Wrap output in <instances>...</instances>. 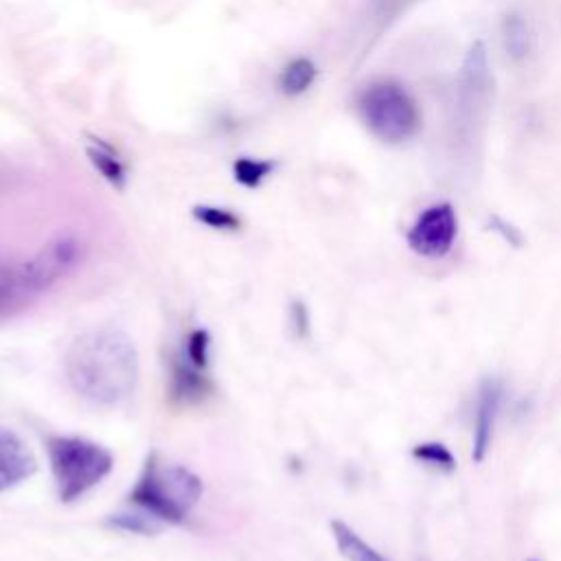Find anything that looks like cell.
Wrapping results in <instances>:
<instances>
[{
    "label": "cell",
    "instance_id": "obj_1",
    "mask_svg": "<svg viewBox=\"0 0 561 561\" xmlns=\"http://www.w3.org/2000/svg\"><path fill=\"white\" fill-rule=\"evenodd\" d=\"M66 377L72 390L90 403L127 401L138 383V353L131 337L114 327L83 331L66 353Z\"/></svg>",
    "mask_w": 561,
    "mask_h": 561
},
{
    "label": "cell",
    "instance_id": "obj_2",
    "mask_svg": "<svg viewBox=\"0 0 561 561\" xmlns=\"http://www.w3.org/2000/svg\"><path fill=\"white\" fill-rule=\"evenodd\" d=\"M202 493L204 484L199 476L184 465L162 462L153 451L147 458L129 500L160 522L180 524L195 508Z\"/></svg>",
    "mask_w": 561,
    "mask_h": 561
},
{
    "label": "cell",
    "instance_id": "obj_3",
    "mask_svg": "<svg viewBox=\"0 0 561 561\" xmlns=\"http://www.w3.org/2000/svg\"><path fill=\"white\" fill-rule=\"evenodd\" d=\"M46 454L61 502L83 497L114 467V456L107 447L81 436H48Z\"/></svg>",
    "mask_w": 561,
    "mask_h": 561
},
{
    "label": "cell",
    "instance_id": "obj_4",
    "mask_svg": "<svg viewBox=\"0 0 561 561\" xmlns=\"http://www.w3.org/2000/svg\"><path fill=\"white\" fill-rule=\"evenodd\" d=\"M364 125L383 142H403L421 127V112L414 96L392 79L368 83L357 96Z\"/></svg>",
    "mask_w": 561,
    "mask_h": 561
},
{
    "label": "cell",
    "instance_id": "obj_5",
    "mask_svg": "<svg viewBox=\"0 0 561 561\" xmlns=\"http://www.w3.org/2000/svg\"><path fill=\"white\" fill-rule=\"evenodd\" d=\"M81 261V241L72 234H59L42 245L31 259L22 261L31 291L39 298L44 291L66 278Z\"/></svg>",
    "mask_w": 561,
    "mask_h": 561
},
{
    "label": "cell",
    "instance_id": "obj_6",
    "mask_svg": "<svg viewBox=\"0 0 561 561\" xmlns=\"http://www.w3.org/2000/svg\"><path fill=\"white\" fill-rule=\"evenodd\" d=\"M458 234V217L451 204L440 202L427 206L410 226L405 241L410 250L423 259H443Z\"/></svg>",
    "mask_w": 561,
    "mask_h": 561
},
{
    "label": "cell",
    "instance_id": "obj_7",
    "mask_svg": "<svg viewBox=\"0 0 561 561\" xmlns=\"http://www.w3.org/2000/svg\"><path fill=\"white\" fill-rule=\"evenodd\" d=\"M37 469L28 445L11 430L0 427V493L26 482Z\"/></svg>",
    "mask_w": 561,
    "mask_h": 561
},
{
    "label": "cell",
    "instance_id": "obj_8",
    "mask_svg": "<svg viewBox=\"0 0 561 561\" xmlns=\"http://www.w3.org/2000/svg\"><path fill=\"white\" fill-rule=\"evenodd\" d=\"M502 403V383L497 379H484L478 390V403H476V423H473V447L471 458L476 462H482L491 440H493V427L497 419V410Z\"/></svg>",
    "mask_w": 561,
    "mask_h": 561
},
{
    "label": "cell",
    "instance_id": "obj_9",
    "mask_svg": "<svg viewBox=\"0 0 561 561\" xmlns=\"http://www.w3.org/2000/svg\"><path fill=\"white\" fill-rule=\"evenodd\" d=\"M210 392H213V383L204 373V368L193 366L188 359L182 357V353L171 359L169 394L175 403L195 405V403H202Z\"/></svg>",
    "mask_w": 561,
    "mask_h": 561
},
{
    "label": "cell",
    "instance_id": "obj_10",
    "mask_svg": "<svg viewBox=\"0 0 561 561\" xmlns=\"http://www.w3.org/2000/svg\"><path fill=\"white\" fill-rule=\"evenodd\" d=\"M37 296L31 291L22 261L0 259V320L24 311Z\"/></svg>",
    "mask_w": 561,
    "mask_h": 561
},
{
    "label": "cell",
    "instance_id": "obj_11",
    "mask_svg": "<svg viewBox=\"0 0 561 561\" xmlns=\"http://www.w3.org/2000/svg\"><path fill=\"white\" fill-rule=\"evenodd\" d=\"M502 46L513 61H526L533 50V35L528 22L519 13H508L502 20Z\"/></svg>",
    "mask_w": 561,
    "mask_h": 561
},
{
    "label": "cell",
    "instance_id": "obj_12",
    "mask_svg": "<svg viewBox=\"0 0 561 561\" xmlns=\"http://www.w3.org/2000/svg\"><path fill=\"white\" fill-rule=\"evenodd\" d=\"M331 533L335 539L337 550L348 561H388L381 552H377L370 543H366L351 526L335 519L331 522Z\"/></svg>",
    "mask_w": 561,
    "mask_h": 561
},
{
    "label": "cell",
    "instance_id": "obj_13",
    "mask_svg": "<svg viewBox=\"0 0 561 561\" xmlns=\"http://www.w3.org/2000/svg\"><path fill=\"white\" fill-rule=\"evenodd\" d=\"M318 70L311 59L296 57L278 75V90L287 96H298L311 88Z\"/></svg>",
    "mask_w": 561,
    "mask_h": 561
},
{
    "label": "cell",
    "instance_id": "obj_14",
    "mask_svg": "<svg viewBox=\"0 0 561 561\" xmlns=\"http://www.w3.org/2000/svg\"><path fill=\"white\" fill-rule=\"evenodd\" d=\"M88 158L94 164V169L114 186H123L125 184V167L121 162V158L103 142H92L88 147Z\"/></svg>",
    "mask_w": 561,
    "mask_h": 561
},
{
    "label": "cell",
    "instance_id": "obj_15",
    "mask_svg": "<svg viewBox=\"0 0 561 561\" xmlns=\"http://www.w3.org/2000/svg\"><path fill=\"white\" fill-rule=\"evenodd\" d=\"M107 524L116 530H123V533H131V535H156L160 533L162 528V522L156 519L153 515H149L147 511H136V513H116V515H110Z\"/></svg>",
    "mask_w": 561,
    "mask_h": 561
},
{
    "label": "cell",
    "instance_id": "obj_16",
    "mask_svg": "<svg viewBox=\"0 0 561 561\" xmlns=\"http://www.w3.org/2000/svg\"><path fill=\"white\" fill-rule=\"evenodd\" d=\"M412 456L419 462H425L427 467H432L436 471H443V473H451L456 469V458L449 451V447H445L443 443H436V440L414 445Z\"/></svg>",
    "mask_w": 561,
    "mask_h": 561
},
{
    "label": "cell",
    "instance_id": "obj_17",
    "mask_svg": "<svg viewBox=\"0 0 561 561\" xmlns=\"http://www.w3.org/2000/svg\"><path fill=\"white\" fill-rule=\"evenodd\" d=\"M208 355H210V335H208V331L206 329H193L186 335L182 357L188 359L197 368H206L208 366Z\"/></svg>",
    "mask_w": 561,
    "mask_h": 561
},
{
    "label": "cell",
    "instance_id": "obj_18",
    "mask_svg": "<svg viewBox=\"0 0 561 561\" xmlns=\"http://www.w3.org/2000/svg\"><path fill=\"white\" fill-rule=\"evenodd\" d=\"M234 171V180L241 182L243 186H259L267 173L272 171V162L267 160H254V158H239L232 167Z\"/></svg>",
    "mask_w": 561,
    "mask_h": 561
},
{
    "label": "cell",
    "instance_id": "obj_19",
    "mask_svg": "<svg viewBox=\"0 0 561 561\" xmlns=\"http://www.w3.org/2000/svg\"><path fill=\"white\" fill-rule=\"evenodd\" d=\"M193 215L197 221L215 228V230H237L239 228V217L226 208H219V206H195L193 208Z\"/></svg>",
    "mask_w": 561,
    "mask_h": 561
},
{
    "label": "cell",
    "instance_id": "obj_20",
    "mask_svg": "<svg viewBox=\"0 0 561 561\" xmlns=\"http://www.w3.org/2000/svg\"><path fill=\"white\" fill-rule=\"evenodd\" d=\"M291 322L298 331V335H305L307 329H309V316H307V307L302 302H296L291 307Z\"/></svg>",
    "mask_w": 561,
    "mask_h": 561
},
{
    "label": "cell",
    "instance_id": "obj_21",
    "mask_svg": "<svg viewBox=\"0 0 561 561\" xmlns=\"http://www.w3.org/2000/svg\"><path fill=\"white\" fill-rule=\"evenodd\" d=\"M530 561H537V559H530Z\"/></svg>",
    "mask_w": 561,
    "mask_h": 561
}]
</instances>
